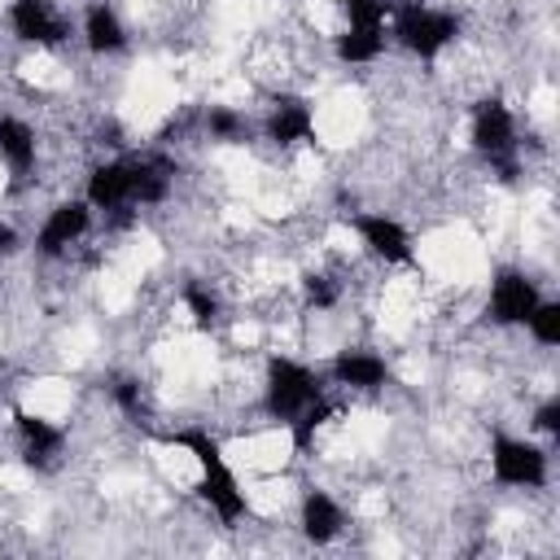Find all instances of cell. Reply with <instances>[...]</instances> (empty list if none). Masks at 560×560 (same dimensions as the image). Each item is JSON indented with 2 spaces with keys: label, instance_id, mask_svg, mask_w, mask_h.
<instances>
[{
  "label": "cell",
  "instance_id": "1",
  "mask_svg": "<svg viewBox=\"0 0 560 560\" xmlns=\"http://www.w3.org/2000/svg\"><path fill=\"white\" fill-rule=\"evenodd\" d=\"M171 442L192 455L201 503H206L223 525H236V521L249 512V499H245V490H241V481H236V472H232V464H228L219 438H214L210 429H179Z\"/></svg>",
  "mask_w": 560,
  "mask_h": 560
},
{
  "label": "cell",
  "instance_id": "2",
  "mask_svg": "<svg viewBox=\"0 0 560 560\" xmlns=\"http://www.w3.org/2000/svg\"><path fill=\"white\" fill-rule=\"evenodd\" d=\"M319 394H324V381H319V372H315L311 363L289 359V354H271V359H267L262 411H267L276 424L289 429V420H293L311 398H319Z\"/></svg>",
  "mask_w": 560,
  "mask_h": 560
},
{
  "label": "cell",
  "instance_id": "3",
  "mask_svg": "<svg viewBox=\"0 0 560 560\" xmlns=\"http://www.w3.org/2000/svg\"><path fill=\"white\" fill-rule=\"evenodd\" d=\"M389 35L420 61H433L446 44H455L459 35V18L446 13V9H429L420 0H407V4H394L389 13Z\"/></svg>",
  "mask_w": 560,
  "mask_h": 560
},
{
  "label": "cell",
  "instance_id": "4",
  "mask_svg": "<svg viewBox=\"0 0 560 560\" xmlns=\"http://www.w3.org/2000/svg\"><path fill=\"white\" fill-rule=\"evenodd\" d=\"M472 149L499 171L503 184H516V175H521V158H516L521 140H516V118L499 96L477 101V109H472Z\"/></svg>",
  "mask_w": 560,
  "mask_h": 560
},
{
  "label": "cell",
  "instance_id": "5",
  "mask_svg": "<svg viewBox=\"0 0 560 560\" xmlns=\"http://www.w3.org/2000/svg\"><path fill=\"white\" fill-rule=\"evenodd\" d=\"M490 477L512 490H542L547 486V451L529 438L499 433L490 442Z\"/></svg>",
  "mask_w": 560,
  "mask_h": 560
},
{
  "label": "cell",
  "instance_id": "6",
  "mask_svg": "<svg viewBox=\"0 0 560 560\" xmlns=\"http://www.w3.org/2000/svg\"><path fill=\"white\" fill-rule=\"evenodd\" d=\"M538 302H542L538 280H529L521 267H499L494 280H490L486 315H490V324H499V328H521Z\"/></svg>",
  "mask_w": 560,
  "mask_h": 560
},
{
  "label": "cell",
  "instance_id": "7",
  "mask_svg": "<svg viewBox=\"0 0 560 560\" xmlns=\"http://www.w3.org/2000/svg\"><path fill=\"white\" fill-rule=\"evenodd\" d=\"M350 223H354V232H359V241L368 245L372 258H381V262H389V267H416L411 232H407L394 214H385V210H363V214H354Z\"/></svg>",
  "mask_w": 560,
  "mask_h": 560
},
{
  "label": "cell",
  "instance_id": "8",
  "mask_svg": "<svg viewBox=\"0 0 560 560\" xmlns=\"http://www.w3.org/2000/svg\"><path fill=\"white\" fill-rule=\"evenodd\" d=\"M88 228H92V206H88V197L57 201V206L44 214L39 232H35V254L57 258V254H66L70 245H79V241L88 236Z\"/></svg>",
  "mask_w": 560,
  "mask_h": 560
},
{
  "label": "cell",
  "instance_id": "9",
  "mask_svg": "<svg viewBox=\"0 0 560 560\" xmlns=\"http://www.w3.org/2000/svg\"><path fill=\"white\" fill-rule=\"evenodd\" d=\"M83 197L92 210H105V214L136 206V158H109V162L92 166Z\"/></svg>",
  "mask_w": 560,
  "mask_h": 560
},
{
  "label": "cell",
  "instance_id": "10",
  "mask_svg": "<svg viewBox=\"0 0 560 560\" xmlns=\"http://www.w3.org/2000/svg\"><path fill=\"white\" fill-rule=\"evenodd\" d=\"M9 31L35 48H57L70 39L66 18L48 0H9Z\"/></svg>",
  "mask_w": 560,
  "mask_h": 560
},
{
  "label": "cell",
  "instance_id": "11",
  "mask_svg": "<svg viewBox=\"0 0 560 560\" xmlns=\"http://www.w3.org/2000/svg\"><path fill=\"white\" fill-rule=\"evenodd\" d=\"M262 136L280 149L289 144H311L315 140V109L306 96H293V92H280L262 118Z\"/></svg>",
  "mask_w": 560,
  "mask_h": 560
},
{
  "label": "cell",
  "instance_id": "12",
  "mask_svg": "<svg viewBox=\"0 0 560 560\" xmlns=\"http://www.w3.org/2000/svg\"><path fill=\"white\" fill-rule=\"evenodd\" d=\"M13 424H18V438H22V459L31 468H39V472L66 451V429L52 424L48 416H35L26 407H13Z\"/></svg>",
  "mask_w": 560,
  "mask_h": 560
},
{
  "label": "cell",
  "instance_id": "13",
  "mask_svg": "<svg viewBox=\"0 0 560 560\" xmlns=\"http://www.w3.org/2000/svg\"><path fill=\"white\" fill-rule=\"evenodd\" d=\"M298 525H302V538H306V542L328 547V542L346 529V512H341V503H337L328 490L311 486V490L302 494V503H298Z\"/></svg>",
  "mask_w": 560,
  "mask_h": 560
},
{
  "label": "cell",
  "instance_id": "14",
  "mask_svg": "<svg viewBox=\"0 0 560 560\" xmlns=\"http://www.w3.org/2000/svg\"><path fill=\"white\" fill-rule=\"evenodd\" d=\"M332 385L346 389H385L389 385V363L376 350H337L328 363Z\"/></svg>",
  "mask_w": 560,
  "mask_h": 560
},
{
  "label": "cell",
  "instance_id": "15",
  "mask_svg": "<svg viewBox=\"0 0 560 560\" xmlns=\"http://www.w3.org/2000/svg\"><path fill=\"white\" fill-rule=\"evenodd\" d=\"M83 44L96 57H114V52L127 48V26H122V18L105 0H96V4L83 9Z\"/></svg>",
  "mask_w": 560,
  "mask_h": 560
},
{
  "label": "cell",
  "instance_id": "16",
  "mask_svg": "<svg viewBox=\"0 0 560 560\" xmlns=\"http://www.w3.org/2000/svg\"><path fill=\"white\" fill-rule=\"evenodd\" d=\"M35 153H39V140H35L31 122H22L13 114H0V162L13 175H31L35 171Z\"/></svg>",
  "mask_w": 560,
  "mask_h": 560
},
{
  "label": "cell",
  "instance_id": "17",
  "mask_svg": "<svg viewBox=\"0 0 560 560\" xmlns=\"http://www.w3.org/2000/svg\"><path fill=\"white\" fill-rule=\"evenodd\" d=\"M332 52L337 61L346 66H368L385 52V31H359V26H346L337 39H332Z\"/></svg>",
  "mask_w": 560,
  "mask_h": 560
},
{
  "label": "cell",
  "instance_id": "18",
  "mask_svg": "<svg viewBox=\"0 0 560 560\" xmlns=\"http://www.w3.org/2000/svg\"><path fill=\"white\" fill-rule=\"evenodd\" d=\"M328 416H332V402L319 394V398H311V402L289 420V438H293V451H298V455L315 446V433L328 424Z\"/></svg>",
  "mask_w": 560,
  "mask_h": 560
},
{
  "label": "cell",
  "instance_id": "19",
  "mask_svg": "<svg viewBox=\"0 0 560 560\" xmlns=\"http://www.w3.org/2000/svg\"><path fill=\"white\" fill-rule=\"evenodd\" d=\"M206 136L219 144H245L249 140V118L232 105H210L206 109Z\"/></svg>",
  "mask_w": 560,
  "mask_h": 560
},
{
  "label": "cell",
  "instance_id": "20",
  "mask_svg": "<svg viewBox=\"0 0 560 560\" xmlns=\"http://www.w3.org/2000/svg\"><path fill=\"white\" fill-rule=\"evenodd\" d=\"M337 4H341L346 26H359V31H385L394 13V0H337Z\"/></svg>",
  "mask_w": 560,
  "mask_h": 560
},
{
  "label": "cell",
  "instance_id": "21",
  "mask_svg": "<svg viewBox=\"0 0 560 560\" xmlns=\"http://www.w3.org/2000/svg\"><path fill=\"white\" fill-rule=\"evenodd\" d=\"M184 306H188V315H192V324L197 328H214L219 324V293L210 289V284H201V280H192V284H184Z\"/></svg>",
  "mask_w": 560,
  "mask_h": 560
},
{
  "label": "cell",
  "instance_id": "22",
  "mask_svg": "<svg viewBox=\"0 0 560 560\" xmlns=\"http://www.w3.org/2000/svg\"><path fill=\"white\" fill-rule=\"evenodd\" d=\"M525 328H529V337L538 341V346H560V302H538L534 311H529V319H525Z\"/></svg>",
  "mask_w": 560,
  "mask_h": 560
},
{
  "label": "cell",
  "instance_id": "23",
  "mask_svg": "<svg viewBox=\"0 0 560 560\" xmlns=\"http://www.w3.org/2000/svg\"><path fill=\"white\" fill-rule=\"evenodd\" d=\"M109 398L118 402V411L122 416H131L136 424L144 420V385L136 381V376H118L114 385H109Z\"/></svg>",
  "mask_w": 560,
  "mask_h": 560
},
{
  "label": "cell",
  "instance_id": "24",
  "mask_svg": "<svg viewBox=\"0 0 560 560\" xmlns=\"http://www.w3.org/2000/svg\"><path fill=\"white\" fill-rule=\"evenodd\" d=\"M302 293H306V306H315V311H332L341 302V289L328 276H319V271H306L302 276Z\"/></svg>",
  "mask_w": 560,
  "mask_h": 560
},
{
  "label": "cell",
  "instance_id": "25",
  "mask_svg": "<svg viewBox=\"0 0 560 560\" xmlns=\"http://www.w3.org/2000/svg\"><path fill=\"white\" fill-rule=\"evenodd\" d=\"M534 429L547 433V438H560V398H556V394L534 407Z\"/></svg>",
  "mask_w": 560,
  "mask_h": 560
},
{
  "label": "cell",
  "instance_id": "26",
  "mask_svg": "<svg viewBox=\"0 0 560 560\" xmlns=\"http://www.w3.org/2000/svg\"><path fill=\"white\" fill-rule=\"evenodd\" d=\"M18 245H22V241H18V228H13L9 219H0V258H13Z\"/></svg>",
  "mask_w": 560,
  "mask_h": 560
}]
</instances>
